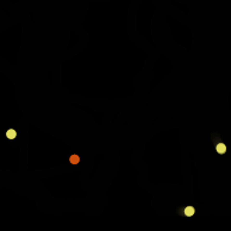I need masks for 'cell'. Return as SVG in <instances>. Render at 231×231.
<instances>
[{
    "instance_id": "4",
    "label": "cell",
    "mask_w": 231,
    "mask_h": 231,
    "mask_svg": "<svg viewBox=\"0 0 231 231\" xmlns=\"http://www.w3.org/2000/svg\"><path fill=\"white\" fill-rule=\"evenodd\" d=\"M69 161H70L72 164H78L80 162V157L78 155H72L70 158H69Z\"/></svg>"
},
{
    "instance_id": "2",
    "label": "cell",
    "mask_w": 231,
    "mask_h": 231,
    "mask_svg": "<svg viewBox=\"0 0 231 231\" xmlns=\"http://www.w3.org/2000/svg\"><path fill=\"white\" fill-rule=\"evenodd\" d=\"M6 137L9 138V139H14V138L17 137V132H16V130L14 129H9L6 131Z\"/></svg>"
},
{
    "instance_id": "1",
    "label": "cell",
    "mask_w": 231,
    "mask_h": 231,
    "mask_svg": "<svg viewBox=\"0 0 231 231\" xmlns=\"http://www.w3.org/2000/svg\"><path fill=\"white\" fill-rule=\"evenodd\" d=\"M216 151H217L218 154H220V155H224L226 152V145L224 143H218L217 145H216Z\"/></svg>"
},
{
    "instance_id": "3",
    "label": "cell",
    "mask_w": 231,
    "mask_h": 231,
    "mask_svg": "<svg viewBox=\"0 0 231 231\" xmlns=\"http://www.w3.org/2000/svg\"><path fill=\"white\" fill-rule=\"evenodd\" d=\"M195 210L193 206H187L186 209H185V216H187V217H192L193 214H194Z\"/></svg>"
}]
</instances>
